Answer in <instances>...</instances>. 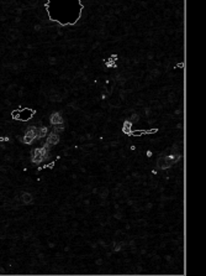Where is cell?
Here are the masks:
<instances>
[{
	"label": "cell",
	"instance_id": "6da1fadb",
	"mask_svg": "<svg viewBox=\"0 0 206 276\" xmlns=\"http://www.w3.org/2000/svg\"><path fill=\"white\" fill-rule=\"evenodd\" d=\"M180 159V155H172V156H165V157H160L157 162L158 167L162 168V170H165V168H169L174 162H176L178 160Z\"/></svg>",
	"mask_w": 206,
	"mask_h": 276
},
{
	"label": "cell",
	"instance_id": "7a4b0ae2",
	"mask_svg": "<svg viewBox=\"0 0 206 276\" xmlns=\"http://www.w3.org/2000/svg\"><path fill=\"white\" fill-rule=\"evenodd\" d=\"M47 157H48V149H46V147H43V149H35L31 152V159L36 163L42 162Z\"/></svg>",
	"mask_w": 206,
	"mask_h": 276
},
{
	"label": "cell",
	"instance_id": "3957f363",
	"mask_svg": "<svg viewBox=\"0 0 206 276\" xmlns=\"http://www.w3.org/2000/svg\"><path fill=\"white\" fill-rule=\"evenodd\" d=\"M32 117H34V110H31V109H22V110L13 113V118H15L18 120H21V122H27Z\"/></svg>",
	"mask_w": 206,
	"mask_h": 276
},
{
	"label": "cell",
	"instance_id": "277c9868",
	"mask_svg": "<svg viewBox=\"0 0 206 276\" xmlns=\"http://www.w3.org/2000/svg\"><path fill=\"white\" fill-rule=\"evenodd\" d=\"M58 141H59V135L57 134V133H52V134H50L48 135V138H47V141H46V145H45V147L46 149H50V146H52V145H56V144H58Z\"/></svg>",
	"mask_w": 206,
	"mask_h": 276
},
{
	"label": "cell",
	"instance_id": "5b68a950",
	"mask_svg": "<svg viewBox=\"0 0 206 276\" xmlns=\"http://www.w3.org/2000/svg\"><path fill=\"white\" fill-rule=\"evenodd\" d=\"M50 120H51V124H52V125L63 124V118H62V115H61L59 113H53V114L51 115Z\"/></svg>",
	"mask_w": 206,
	"mask_h": 276
},
{
	"label": "cell",
	"instance_id": "8992f818",
	"mask_svg": "<svg viewBox=\"0 0 206 276\" xmlns=\"http://www.w3.org/2000/svg\"><path fill=\"white\" fill-rule=\"evenodd\" d=\"M26 135L30 136V138H32L34 140L40 139V138H38V128H36V126H30V128L27 129V131H26Z\"/></svg>",
	"mask_w": 206,
	"mask_h": 276
},
{
	"label": "cell",
	"instance_id": "52a82bcc",
	"mask_svg": "<svg viewBox=\"0 0 206 276\" xmlns=\"http://www.w3.org/2000/svg\"><path fill=\"white\" fill-rule=\"evenodd\" d=\"M21 200H22V202L24 203H26V204H29V203H31L32 202V196L30 195V193H22V196H21Z\"/></svg>",
	"mask_w": 206,
	"mask_h": 276
},
{
	"label": "cell",
	"instance_id": "ba28073f",
	"mask_svg": "<svg viewBox=\"0 0 206 276\" xmlns=\"http://www.w3.org/2000/svg\"><path fill=\"white\" fill-rule=\"evenodd\" d=\"M47 133H48V129L47 128H38V138L40 139L43 138V136H46Z\"/></svg>",
	"mask_w": 206,
	"mask_h": 276
},
{
	"label": "cell",
	"instance_id": "9c48e42d",
	"mask_svg": "<svg viewBox=\"0 0 206 276\" xmlns=\"http://www.w3.org/2000/svg\"><path fill=\"white\" fill-rule=\"evenodd\" d=\"M53 126H54V133H57V134H59V133H62L64 130L63 124H58V125H53Z\"/></svg>",
	"mask_w": 206,
	"mask_h": 276
},
{
	"label": "cell",
	"instance_id": "30bf717a",
	"mask_svg": "<svg viewBox=\"0 0 206 276\" xmlns=\"http://www.w3.org/2000/svg\"><path fill=\"white\" fill-rule=\"evenodd\" d=\"M130 130H131V123L130 122H126L124 124V131L125 133H130Z\"/></svg>",
	"mask_w": 206,
	"mask_h": 276
},
{
	"label": "cell",
	"instance_id": "8fae6325",
	"mask_svg": "<svg viewBox=\"0 0 206 276\" xmlns=\"http://www.w3.org/2000/svg\"><path fill=\"white\" fill-rule=\"evenodd\" d=\"M143 134H146L145 130H137V131H132V133H131L132 136H141V135H143Z\"/></svg>",
	"mask_w": 206,
	"mask_h": 276
},
{
	"label": "cell",
	"instance_id": "7c38bea8",
	"mask_svg": "<svg viewBox=\"0 0 206 276\" xmlns=\"http://www.w3.org/2000/svg\"><path fill=\"white\" fill-rule=\"evenodd\" d=\"M32 141H34L32 138H30V136H27V135L24 136V142H25V144H32Z\"/></svg>",
	"mask_w": 206,
	"mask_h": 276
},
{
	"label": "cell",
	"instance_id": "4fadbf2b",
	"mask_svg": "<svg viewBox=\"0 0 206 276\" xmlns=\"http://www.w3.org/2000/svg\"><path fill=\"white\" fill-rule=\"evenodd\" d=\"M131 120H132V122H137V120H138V115H137V114H133V115L131 117Z\"/></svg>",
	"mask_w": 206,
	"mask_h": 276
}]
</instances>
